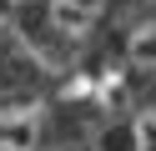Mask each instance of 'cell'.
I'll list each match as a JSON object with an SVG mask.
<instances>
[{
    "instance_id": "cell-1",
    "label": "cell",
    "mask_w": 156,
    "mask_h": 151,
    "mask_svg": "<svg viewBox=\"0 0 156 151\" xmlns=\"http://www.w3.org/2000/svg\"><path fill=\"white\" fill-rule=\"evenodd\" d=\"M45 131V106L41 101H10L0 106V151H35Z\"/></svg>"
},
{
    "instance_id": "cell-2",
    "label": "cell",
    "mask_w": 156,
    "mask_h": 151,
    "mask_svg": "<svg viewBox=\"0 0 156 151\" xmlns=\"http://www.w3.org/2000/svg\"><path fill=\"white\" fill-rule=\"evenodd\" d=\"M106 15V0H51V25L66 35H86Z\"/></svg>"
},
{
    "instance_id": "cell-3",
    "label": "cell",
    "mask_w": 156,
    "mask_h": 151,
    "mask_svg": "<svg viewBox=\"0 0 156 151\" xmlns=\"http://www.w3.org/2000/svg\"><path fill=\"white\" fill-rule=\"evenodd\" d=\"M126 56H131V66L156 70V20H141V25L126 35Z\"/></svg>"
},
{
    "instance_id": "cell-4",
    "label": "cell",
    "mask_w": 156,
    "mask_h": 151,
    "mask_svg": "<svg viewBox=\"0 0 156 151\" xmlns=\"http://www.w3.org/2000/svg\"><path fill=\"white\" fill-rule=\"evenodd\" d=\"M131 151H156V106L136 111V121H131Z\"/></svg>"
},
{
    "instance_id": "cell-5",
    "label": "cell",
    "mask_w": 156,
    "mask_h": 151,
    "mask_svg": "<svg viewBox=\"0 0 156 151\" xmlns=\"http://www.w3.org/2000/svg\"><path fill=\"white\" fill-rule=\"evenodd\" d=\"M20 5H25V0H0V30H5L15 15H20Z\"/></svg>"
}]
</instances>
